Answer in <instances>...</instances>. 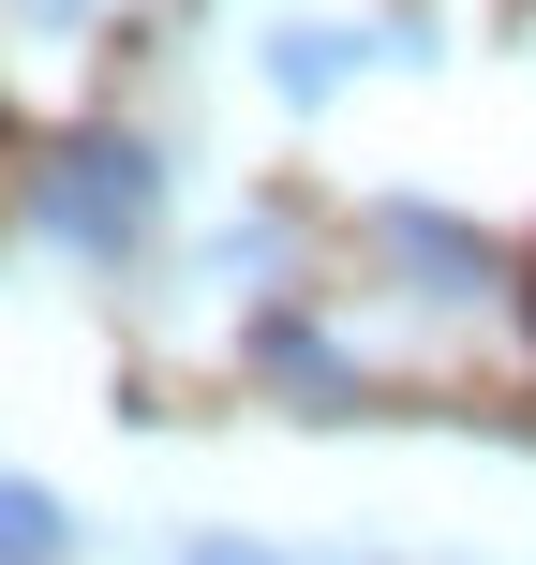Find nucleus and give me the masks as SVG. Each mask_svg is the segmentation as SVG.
I'll list each match as a JSON object with an SVG mask.
<instances>
[{
    "label": "nucleus",
    "mask_w": 536,
    "mask_h": 565,
    "mask_svg": "<svg viewBox=\"0 0 536 565\" xmlns=\"http://www.w3.org/2000/svg\"><path fill=\"white\" fill-rule=\"evenodd\" d=\"M149 209H165V149L149 135H75V149H45V179H30V224H45L75 268H119L149 238Z\"/></svg>",
    "instance_id": "1"
},
{
    "label": "nucleus",
    "mask_w": 536,
    "mask_h": 565,
    "mask_svg": "<svg viewBox=\"0 0 536 565\" xmlns=\"http://www.w3.org/2000/svg\"><path fill=\"white\" fill-rule=\"evenodd\" d=\"M372 268H388L402 298H448V312L507 282V268H492V238H477V224H448V209H418V194H388V209H372Z\"/></svg>",
    "instance_id": "2"
},
{
    "label": "nucleus",
    "mask_w": 536,
    "mask_h": 565,
    "mask_svg": "<svg viewBox=\"0 0 536 565\" xmlns=\"http://www.w3.org/2000/svg\"><path fill=\"white\" fill-rule=\"evenodd\" d=\"M254 372L298 402V417H343V402H358V358H343L313 312H269V328H254Z\"/></svg>",
    "instance_id": "3"
},
{
    "label": "nucleus",
    "mask_w": 536,
    "mask_h": 565,
    "mask_svg": "<svg viewBox=\"0 0 536 565\" xmlns=\"http://www.w3.org/2000/svg\"><path fill=\"white\" fill-rule=\"evenodd\" d=\"M358 60H388V45H372V30H269V89L283 105H343Z\"/></svg>",
    "instance_id": "4"
},
{
    "label": "nucleus",
    "mask_w": 536,
    "mask_h": 565,
    "mask_svg": "<svg viewBox=\"0 0 536 565\" xmlns=\"http://www.w3.org/2000/svg\"><path fill=\"white\" fill-rule=\"evenodd\" d=\"M60 551H75V521H60V491L0 477V565H60Z\"/></svg>",
    "instance_id": "5"
},
{
    "label": "nucleus",
    "mask_w": 536,
    "mask_h": 565,
    "mask_svg": "<svg viewBox=\"0 0 536 565\" xmlns=\"http://www.w3.org/2000/svg\"><path fill=\"white\" fill-rule=\"evenodd\" d=\"M179 565H283V551H254V536H195Z\"/></svg>",
    "instance_id": "6"
},
{
    "label": "nucleus",
    "mask_w": 536,
    "mask_h": 565,
    "mask_svg": "<svg viewBox=\"0 0 536 565\" xmlns=\"http://www.w3.org/2000/svg\"><path fill=\"white\" fill-rule=\"evenodd\" d=\"M15 30H90V0H15Z\"/></svg>",
    "instance_id": "7"
}]
</instances>
